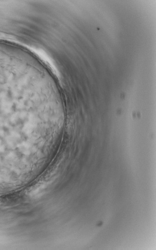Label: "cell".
I'll use <instances>...</instances> for the list:
<instances>
[{
    "label": "cell",
    "instance_id": "6da1fadb",
    "mask_svg": "<svg viewBox=\"0 0 156 250\" xmlns=\"http://www.w3.org/2000/svg\"><path fill=\"white\" fill-rule=\"evenodd\" d=\"M30 85L24 72L0 60V165L24 151Z\"/></svg>",
    "mask_w": 156,
    "mask_h": 250
}]
</instances>
